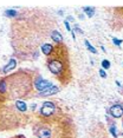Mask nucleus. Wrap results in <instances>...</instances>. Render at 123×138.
I'll list each match as a JSON object with an SVG mask.
<instances>
[{
    "mask_svg": "<svg viewBox=\"0 0 123 138\" xmlns=\"http://www.w3.org/2000/svg\"><path fill=\"white\" fill-rule=\"evenodd\" d=\"M15 106H17V109H18L19 111H21V112H24V113L27 111V105H26V103H24L23 100H17V102H15Z\"/></svg>",
    "mask_w": 123,
    "mask_h": 138,
    "instance_id": "12",
    "label": "nucleus"
},
{
    "mask_svg": "<svg viewBox=\"0 0 123 138\" xmlns=\"http://www.w3.org/2000/svg\"><path fill=\"white\" fill-rule=\"evenodd\" d=\"M51 83L47 82V80H44L43 78H40V77H38L36 80V87L37 90H39V91H45V90H47L49 87H51Z\"/></svg>",
    "mask_w": 123,
    "mask_h": 138,
    "instance_id": "7",
    "label": "nucleus"
},
{
    "mask_svg": "<svg viewBox=\"0 0 123 138\" xmlns=\"http://www.w3.org/2000/svg\"><path fill=\"white\" fill-rule=\"evenodd\" d=\"M84 43H85V45H87L88 50H89L90 52H92V53H97V51H96V49H94V47H92V46L90 45V43H89V41H88V40H85Z\"/></svg>",
    "mask_w": 123,
    "mask_h": 138,
    "instance_id": "16",
    "label": "nucleus"
},
{
    "mask_svg": "<svg viewBox=\"0 0 123 138\" xmlns=\"http://www.w3.org/2000/svg\"><path fill=\"white\" fill-rule=\"evenodd\" d=\"M57 104L54 102H45L40 107V111H39V116L41 117H50V116H53L57 112Z\"/></svg>",
    "mask_w": 123,
    "mask_h": 138,
    "instance_id": "6",
    "label": "nucleus"
},
{
    "mask_svg": "<svg viewBox=\"0 0 123 138\" xmlns=\"http://www.w3.org/2000/svg\"><path fill=\"white\" fill-rule=\"evenodd\" d=\"M51 38H52V40L54 41L56 44H60V43H63V37H62V34L59 33L58 31H53V33H52V36H51Z\"/></svg>",
    "mask_w": 123,
    "mask_h": 138,
    "instance_id": "11",
    "label": "nucleus"
},
{
    "mask_svg": "<svg viewBox=\"0 0 123 138\" xmlns=\"http://www.w3.org/2000/svg\"><path fill=\"white\" fill-rule=\"evenodd\" d=\"M110 131H111V133L114 135V137H117V133H116V129H115V126H111V128H110Z\"/></svg>",
    "mask_w": 123,
    "mask_h": 138,
    "instance_id": "18",
    "label": "nucleus"
},
{
    "mask_svg": "<svg viewBox=\"0 0 123 138\" xmlns=\"http://www.w3.org/2000/svg\"><path fill=\"white\" fill-rule=\"evenodd\" d=\"M64 24H65V26H66V30H67V31H71V28H70V26H69V23H67L66 20H65Z\"/></svg>",
    "mask_w": 123,
    "mask_h": 138,
    "instance_id": "21",
    "label": "nucleus"
},
{
    "mask_svg": "<svg viewBox=\"0 0 123 138\" xmlns=\"http://www.w3.org/2000/svg\"><path fill=\"white\" fill-rule=\"evenodd\" d=\"M109 112L114 118H120L123 116V107L121 105H114V106L110 107Z\"/></svg>",
    "mask_w": 123,
    "mask_h": 138,
    "instance_id": "8",
    "label": "nucleus"
},
{
    "mask_svg": "<svg viewBox=\"0 0 123 138\" xmlns=\"http://www.w3.org/2000/svg\"><path fill=\"white\" fill-rule=\"evenodd\" d=\"M33 79L27 70H19L13 74L3 77L0 82V102L5 104L6 99H20L32 92Z\"/></svg>",
    "mask_w": 123,
    "mask_h": 138,
    "instance_id": "3",
    "label": "nucleus"
},
{
    "mask_svg": "<svg viewBox=\"0 0 123 138\" xmlns=\"http://www.w3.org/2000/svg\"><path fill=\"white\" fill-rule=\"evenodd\" d=\"M41 51H43V53L45 54L46 57H49L50 54H51V52L53 51V46L51 45V44H49V43H46L45 45L41 47Z\"/></svg>",
    "mask_w": 123,
    "mask_h": 138,
    "instance_id": "10",
    "label": "nucleus"
},
{
    "mask_svg": "<svg viewBox=\"0 0 123 138\" xmlns=\"http://www.w3.org/2000/svg\"><path fill=\"white\" fill-rule=\"evenodd\" d=\"M46 64L51 73L58 79L60 84H69L72 77V72L69 50L65 44L60 43L53 46V51L49 57H46Z\"/></svg>",
    "mask_w": 123,
    "mask_h": 138,
    "instance_id": "4",
    "label": "nucleus"
},
{
    "mask_svg": "<svg viewBox=\"0 0 123 138\" xmlns=\"http://www.w3.org/2000/svg\"><path fill=\"white\" fill-rule=\"evenodd\" d=\"M102 66H103V69H109V67H110V63H109V60H103L102 61Z\"/></svg>",
    "mask_w": 123,
    "mask_h": 138,
    "instance_id": "17",
    "label": "nucleus"
},
{
    "mask_svg": "<svg viewBox=\"0 0 123 138\" xmlns=\"http://www.w3.org/2000/svg\"><path fill=\"white\" fill-rule=\"evenodd\" d=\"M5 15H7L10 18H17L19 15V12H17V11H14V10H7L5 12Z\"/></svg>",
    "mask_w": 123,
    "mask_h": 138,
    "instance_id": "14",
    "label": "nucleus"
},
{
    "mask_svg": "<svg viewBox=\"0 0 123 138\" xmlns=\"http://www.w3.org/2000/svg\"><path fill=\"white\" fill-rule=\"evenodd\" d=\"M100 74H101V77H102V78H105V77H107V73H105L104 70H100Z\"/></svg>",
    "mask_w": 123,
    "mask_h": 138,
    "instance_id": "20",
    "label": "nucleus"
},
{
    "mask_svg": "<svg viewBox=\"0 0 123 138\" xmlns=\"http://www.w3.org/2000/svg\"><path fill=\"white\" fill-rule=\"evenodd\" d=\"M12 138H26V137L23 135H19V136H14V137H12Z\"/></svg>",
    "mask_w": 123,
    "mask_h": 138,
    "instance_id": "22",
    "label": "nucleus"
},
{
    "mask_svg": "<svg viewBox=\"0 0 123 138\" xmlns=\"http://www.w3.org/2000/svg\"><path fill=\"white\" fill-rule=\"evenodd\" d=\"M59 91V87H57V86H51V87H49L47 90H45V91H43L40 93V97H45V96H51V95H53V93H57V92Z\"/></svg>",
    "mask_w": 123,
    "mask_h": 138,
    "instance_id": "9",
    "label": "nucleus"
},
{
    "mask_svg": "<svg viewBox=\"0 0 123 138\" xmlns=\"http://www.w3.org/2000/svg\"><path fill=\"white\" fill-rule=\"evenodd\" d=\"M70 138H75V137H70Z\"/></svg>",
    "mask_w": 123,
    "mask_h": 138,
    "instance_id": "23",
    "label": "nucleus"
},
{
    "mask_svg": "<svg viewBox=\"0 0 123 138\" xmlns=\"http://www.w3.org/2000/svg\"><path fill=\"white\" fill-rule=\"evenodd\" d=\"M33 133L38 138H70L75 137V126L66 113L59 110L50 117L38 116Z\"/></svg>",
    "mask_w": 123,
    "mask_h": 138,
    "instance_id": "2",
    "label": "nucleus"
},
{
    "mask_svg": "<svg viewBox=\"0 0 123 138\" xmlns=\"http://www.w3.org/2000/svg\"><path fill=\"white\" fill-rule=\"evenodd\" d=\"M113 41H114V43H115L117 46H120L121 44H122V40H118V39H115V38L113 39Z\"/></svg>",
    "mask_w": 123,
    "mask_h": 138,
    "instance_id": "19",
    "label": "nucleus"
},
{
    "mask_svg": "<svg viewBox=\"0 0 123 138\" xmlns=\"http://www.w3.org/2000/svg\"><path fill=\"white\" fill-rule=\"evenodd\" d=\"M83 11L87 13L89 18H91L92 15L95 14V8H94V7H84V8H83Z\"/></svg>",
    "mask_w": 123,
    "mask_h": 138,
    "instance_id": "15",
    "label": "nucleus"
},
{
    "mask_svg": "<svg viewBox=\"0 0 123 138\" xmlns=\"http://www.w3.org/2000/svg\"><path fill=\"white\" fill-rule=\"evenodd\" d=\"M122 125H123V123H122Z\"/></svg>",
    "mask_w": 123,
    "mask_h": 138,
    "instance_id": "24",
    "label": "nucleus"
},
{
    "mask_svg": "<svg viewBox=\"0 0 123 138\" xmlns=\"http://www.w3.org/2000/svg\"><path fill=\"white\" fill-rule=\"evenodd\" d=\"M56 26L53 17L43 10H28L19 14L11 27L12 46L21 60H33L39 57L38 47L45 45Z\"/></svg>",
    "mask_w": 123,
    "mask_h": 138,
    "instance_id": "1",
    "label": "nucleus"
},
{
    "mask_svg": "<svg viewBox=\"0 0 123 138\" xmlns=\"http://www.w3.org/2000/svg\"><path fill=\"white\" fill-rule=\"evenodd\" d=\"M15 65H17V61H15V59H11V60H10V63H8V64L6 65L5 67H4L3 72H4V73H7L8 71H11L12 69H14V67H15Z\"/></svg>",
    "mask_w": 123,
    "mask_h": 138,
    "instance_id": "13",
    "label": "nucleus"
},
{
    "mask_svg": "<svg viewBox=\"0 0 123 138\" xmlns=\"http://www.w3.org/2000/svg\"><path fill=\"white\" fill-rule=\"evenodd\" d=\"M28 122L26 113L21 112L13 105L1 104L0 106V130H12L15 128L24 126Z\"/></svg>",
    "mask_w": 123,
    "mask_h": 138,
    "instance_id": "5",
    "label": "nucleus"
}]
</instances>
